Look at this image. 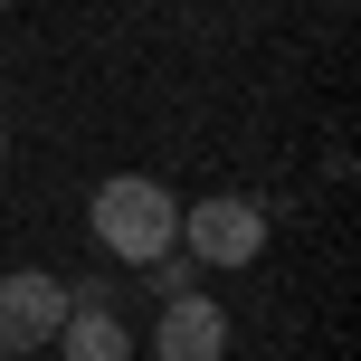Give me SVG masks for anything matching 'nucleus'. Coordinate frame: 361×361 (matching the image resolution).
<instances>
[{"label": "nucleus", "instance_id": "1", "mask_svg": "<svg viewBox=\"0 0 361 361\" xmlns=\"http://www.w3.org/2000/svg\"><path fill=\"white\" fill-rule=\"evenodd\" d=\"M86 228L105 257H124V267H152V257L180 247V200L162 190L152 171H114L105 190L86 200Z\"/></svg>", "mask_w": 361, "mask_h": 361}, {"label": "nucleus", "instance_id": "2", "mask_svg": "<svg viewBox=\"0 0 361 361\" xmlns=\"http://www.w3.org/2000/svg\"><path fill=\"white\" fill-rule=\"evenodd\" d=\"M257 247H267V200H247V190L180 200V257H200V267H247Z\"/></svg>", "mask_w": 361, "mask_h": 361}, {"label": "nucleus", "instance_id": "3", "mask_svg": "<svg viewBox=\"0 0 361 361\" xmlns=\"http://www.w3.org/2000/svg\"><path fill=\"white\" fill-rule=\"evenodd\" d=\"M57 324H67V276H48V267L0 276V352H48Z\"/></svg>", "mask_w": 361, "mask_h": 361}, {"label": "nucleus", "instance_id": "4", "mask_svg": "<svg viewBox=\"0 0 361 361\" xmlns=\"http://www.w3.org/2000/svg\"><path fill=\"white\" fill-rule=\"evenodd\" d=\"M152 361H228V314L209 295H171L152 314Z\"/></svg>", "mask_w": 361, "mask_h": 361}, {"label": "nucleus", "instance_id": "5", "mask_svg": "<svg viewBox=\"0 0 361 361\" xmlns=\"http://www.w3.org/2000/svg\"><path fill=\"white\" fill-rule=\"evenodd\" d=\"M57 361H133V333L114 305H67V324H57Z\"/></svg>", "mask_w": 361, "mask_h": 361}, {"label": "nucleus", "instance_id": "6", "mask_svg": "<svg viewBox=\"0 0 361 361\" xmlns=\"http://www.w3.org/2000/svg\"><path fill=\"white\" fill-rule=\"evenodd\" d=\"M200 276H209V267H200V257H152V286H162V305H171V295H200Z\"/></svg>", "mask_w": 361, "mask_h": 361}, {"label": "nucleus", "instance_id": "7", "mask_svg": "<svg viewBox=\"0 0 361 361\" xmlns=\"http://www.w3.org/2000/svg\"><path fill=\"white\" fill-rule=\"evenodd\" d=\"M0 162H10V133H0Z\"/></svg>", "mask_w": 361, "mask_h": 361}, {"label": "nucleus", "instance_id": "8", "mask_svg": "<svg viewBox=\"0 0 361 361\" xmlns=\"http://www.w3.org/2000/svg\"><path fill=\"white\" fill-rule=\"evenodd\" d=\"M0 10H10V0H0Z\"/></svg>", "mask_w": 361, "mask_h": 361}]
</instances>
